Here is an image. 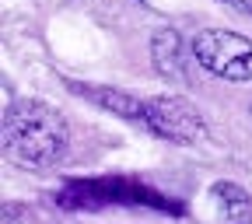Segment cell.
<instances>
[{
	"instance_id": "6da1fadb",
	"label": "cell",
	"mask_w": 252,
	"mask_h": 224,
	"mask_svg": "<svg viewBox=\"0 0 252 224\" xmlns=\"http://www.w3.org/2000/svg\"><path fill=\"white\" fill-rule=\"evenodd\" d=\"M70 130L46 102H14L4 109V151L25 168H46L67 154Z\"/></svg>"
},
{
	"instance_id": "7a4b0ae2",
	"label": "cell",
	"mask_w": 252,
	"mask_h": 224,
	"mask_svg": "<svg viewBox=\"0 0 252 224\" xmlns=\"http://www.w3.org/2000/svg\"><path fill=\"white\" fill-rule=\"evenodd\" d=\"M193 60L203 70L245 84L252 81V42L238 32H224V28H207L193 39Z\"/></svg>"
},
{
	"instance_id": "3957f363",
	"label": "cell",
	"mask_w": 252,
	"mask_h": 224,
	"mask_svg": "<svg viewBox=\"0 0 252 224\" xmlns=\"http://www.w3.org/2000/svg\"><path fill=\"white\" fill-rule=\"evenodd\" d=\"M144 126L151 133L175 140V144H196L207 137L203 116L196 112L193 102L179 98V95H154V98H147V123Z\"/></svg>"
},
{
	"instance_id": "277c9868",
	"label": "cell",
	"mask_w": 252,
	"mask_h": 224,
	"mask_svg": "<svg viewBox=\"0 0 252 224\" xmlns=\"http://www.w3.org/2000/svg\"><path fill=\"white\" fill-rule=\"evenodd\" d=\"M70 91L81 95V98L94 102V105H102L123 119H133V123H147V102L133 98V95H126V91H116V88H84L77 81H70Z\"/></svg>"
},
{
	"instance_id": "5b68a950",
	"label": "cell",
	"mask_w": 252,
	"mask_h": 224,
	"mask_svg": "<svg viewBox=\"0 0 252 224\" xmlns=\"http://www.w3.org/2000/svg\"><path fill=\"white\" fill-rule=\"evenodd\" d=\"M210 196H214L220 224H249L252 221V200L238 182H214Z\"/></svg>"
},
{
	"instance_id": "8992f818",
	"label": "cell",
	"mask_w": 252,
	"mask_h": 224,
	"mask_svg": "<svg viewBox=\"0 0 252 224\" xmlns=\"http://www.w3.org/2000/svg\"><path fill=\"white\" fill-rule=\"evenodd\" d=\"M151 56H154V67L161 70L165 77H179L186 81V53H182V39L175 28H161L154 32V42H151Z\"/></svg>"
},
{
	"instance_id": "52a82bcc",
	"label": "cell",
	"mask_w": 252,
	"mask_h": 224,
	"mask_svg": "<svg viewBox=\"0 0 252 224\" xmlns=\"http://www.w3.org/2000/svg\"><path fill=\"white\" fill-rule=\"evenodd\" d=\"M220 4H231V7H238V11L252 14V0H220Z\"/></svg>"
}]
</instances>
